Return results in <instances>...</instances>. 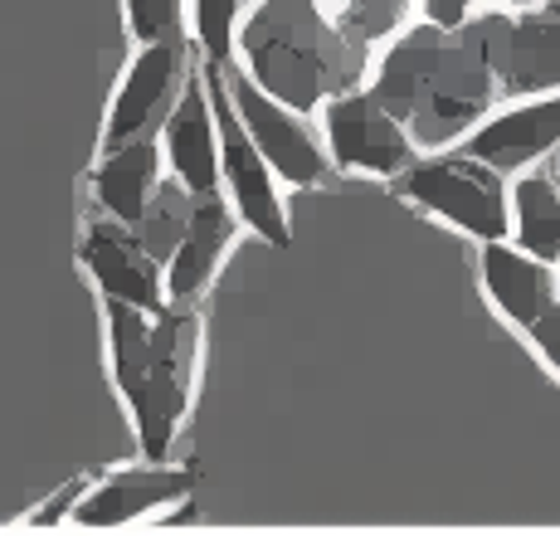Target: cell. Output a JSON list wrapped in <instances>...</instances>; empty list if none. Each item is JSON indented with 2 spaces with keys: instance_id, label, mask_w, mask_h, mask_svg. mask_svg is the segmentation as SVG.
<instances>
[{
  "instance_id": "obj_1",
  "label": "cell",
  "mask_w": 560,
  "mask_h": 536,
  "mask_svg": "<svg viewBox=\"0 0 560 536\" xmlns=\"http://www.w3.org/2000/svg\"><path fill=\"white\" fill-rule=\"evenodd\" d=\"M371 93L409 127L415 147H444L488 113L498 79L472 25H415L385 49Z\"/></svg>"
},
{
  "instance_id": "obj_2",
  "label": "cell",
  "mask_w": 560,
  "mask_h": 536,
  "mask_svg": "<svg viewBox=\"0 0 560 536\" xmlns=\"http://www.w3.org/2000/svg\"><path fill=\"white\" fill-rule=\"evenodd\" d=\"M240 49L244 73L298 113H317L327 98L357 89L365 73V45L327 20L322 0H254Z\"/></svg>"
},
{
  "instance_id": "obj_3",
  "label": "cell",
  "mask_w": 560,
  "mask_h": 536,
  "mask_svg": "<svg viewBox=\"0 0 560 536\" xmlns=\"http://www.w3.org/2000/svg\"><path fill=\"white\" fill-rule=\"evenodd\" d=\"M200 366V317L190 303H166L152 317V347L137 371V381L122 391V405L132 415V429L142 439V458H166L176 444V429L190 410Z\"/></svg>"
},
{
  "instance_id": "obj_4",
  "label": "cell",
  "mask_w": 560,
  "mask_h": 536,
  "mask_svg": "<svg viewBox=\"0 0 560 536\" xmlns=\"http://www.w3.org/2000/svg\"><path fill=\"white\" fill-rule=\"evenodd\" d=\"M395 190H400L409 206L429 210L434 220L454 224V230H463L478 244L512 240V206H508L502 171L468 156L463 147L424 156V161L415 156L400 176H395Z\"/></svg>"
},
{
  "instance_id": "obj_5",
  "label": "cell",
  "mask_w": 560,
  "mask_h": 536,
  "mask_svg": "<svg viewBox=\"0 0 560 536\" xmlns=\"http://www.w3.org/2000/svg\"><path fill=\"white\" fill-rule=\"evenodd\" d=\"M200 79H205V93H210V107H214V127H220V176H224V186H230L234 214H240V224H249L264 244L288 249L293 230H288V210H283V200H278V176L264 161V152L254 147V137L244 132L240 113H234L230 89H224V63L205 59Z\"/></svg>"
},
{
  "instance_id": "obj_6",
  "label": "cell",
  "mask_w": 560,
  "mask_h": 536,
  "mask_svg": "<svg viewBox=\"0 0 560 536\" xmlns=\"http://www.w3.org/2000/svg\"><path fill=\"white\" fill-rule=\"evenodd\" d=\"M196 73V49H190L186 30L176 35H161L152 45L137 49V59L127 63L122 83L113 93V107H107L103 123V152L107 147H122L132 137H147L166 123L171 103L180 98V89Z\"/></svg>"
},
{
  "instance_id": "obj_7",
  "label": "cell",
  "mask_w": 560,
  "mask_h": 536,
  "mask_svg": "<svg viewBox=\"0 0 560 536\" xmlns=\"http://www.w3.org/2000/svg\"><path fill=\"white\" fill-rule=\"evenodd\" d=\"M224 89H230V103H234V113H240L244 132L254 137V147L264 152V161L273 166L278 180H288V186H322V180H327L331 156H327V147L317 142V132L303 123L307 113L278 103L273 93L258 89L249 73L230 69V59H224Z\"/></svg>"
},
{
  "instance_id": "obj_8",
  "label": "cell",
  "mask_w": 560,
  "mask_h": 536,
  "mask_svg": "<svg viewBox=\"0 0 560 536\" xmlns=\"http://www.w3.org/2000/svg\"><path fill=\"white\" fill-rule=\"evenodd\" d=\"M322 137L341 171L361 176H400L415 161V137L371 89H347L322 103Z\"/></svg>"
},
{
  "instance_id": "obj_9",
  "label": "cell",
  "mask_w": 560,
  "mask_h": 536,
  "mask_svg": "<svg viewBox=\"0 0 560 536\" xmlns=\"http://www.w3.org/2000/svg\"><path fill=\"white\" fill-rule=\"evenodd\" d=\"M488 49L498 93H532V89H560V0L532 5L522 15L488 10L472 20Z\"/></svg>"
},
{
  "instance_id": "obj_10",
  "label": "cell",
  "mask_w": 560,
  "mask_h": 536,
  "mask_svg": "<svg viewBox=\"0 0 560 536\" xmlns=\"http://www.w3.org/2000/svg\"><path fill=\"white\" fill-rule=\"evenodd\" d=\"M79 264L89 268V278L98 283L103 298L132 303L142 313H161L171 303L166 298V268L152 259V249L142 244V234L132 224L113 220V214H93L79 234Z\"/></svg>"
},
{
  "instance_id": "obj_11",
  "label": "cell",
  "mask_w": 560,
  "mask_h": 536,
  "mask_svg": "<svg viewBox=\"0 0 560 536\" xmlns=\"http://www.w3.org/2000/svg\"><path fill=\"white\" fill-rule=\"evenodd\" d=\"M190 488H196L190 468H176V464H166V458H142V464L113 468L107 478L89 482L83 498L73 502L69 522L73 527H93V532L127 527V522H142V517H152V512L171 508V502H180Z\"/></svg>"
},
{
  "instance_id": "obj_12",
  "label": "cell",
  "mask_w": 560,
  "mask_h": 536,
  "mask_svg": "<svg viewBox=\"0 0 560 536\" xmlns=\"http://www.w3.org/2000/svg\"><path fill=\"white\" fill-rule=\"evenodd\" d=\"M560 147V89L541 93V98H526L508 107V113L478 117L472 132L463 137V152L488 161L492 171H532L546 152Z\"/></svg>"
},
{
  "instance_id": "obj_13",
  "label": "cell",
  "mask_w": 560,
  "mask_h": 536,
  "mask_svg": "<svg viewBox=\"0 0 560 536\" xmlns=\"http://www.w3.org/2000/svg\"><path fill=\"white\" fill-rule=\"evenodd\" d=\"M161 161L190 196L220 190V127H214V107L200 73H190V83L161 123Z\"/></svg>"
},
{
  "instance_id": "obj_14",
  "label": "cell",
  "mask_w": 560,
  "mask_h": 536,
  "mask_svg": "<svg viewBox=\"0 0 560 536\" xmlns=\"http://www.w3.org/2000/svg\"><path fill=\"white\" fill-rule=\"evenodd\" d=\"M478 273L488 288L492 307L512 322L516 331H532L546 317V307L560 298L556 264L532 259L526 249H516L512 240H492L478 249Z\"/></svg>"
},
{
  "instance_id": "obj_15",
  "label": "cell",
  "mask_w": 560,
  "mask_h": 536,
  "mask_svg": "<svg viewBox=\"0 0 560 536\" xmlns=\"http://www.w3.org/2000/svg\"><path fill=\"white\" fill-rule=\"evenodd\" d=\"M234 234H240V214H234L230 200H224L220 190H214V196H196L186 234H180L176 254L166 259V298L171 303H196L205 288L214 283Z\"/></svg>"
},
{
  "instance_id": "obj_16",
  "label": "cell",
  "mask_w": 560,
  "mask_h": 536,
  "mask_svg": "<svg viewBox=\"0 0 560 536\" xmlns=\"http://www.w3.org/2000/svg\"><path fill=\"white\" fill-rule=\"evenodd\" d=\"M161 186V137L147 132V137H132L122 147H107L103 161L93 166V200H98L103 214L113 220L132 224L147 214Z\"/></svg>"
},
{
  "instance_id": "obj_17",
  "label": "cell",
  "mask_w": 560,
  "mask_h": 536,
  "mask_svg": "<svg viewBox=\"0 0 560 536\" xmlns=\"http://www.w3.org/2000/svg\"><path fill=\"white\" fill-rule=\"evenodd\" d=\"M512 206V244L532 259L560 268V186L556 171H522L508 190Z\"/></svg>"
},
{
  "instance_id": "obj_18",
  "label": "cell",
  "mask_w": 560,
  "mask_h": 536,
  "mask_svg": "<svg viewBox=\"0 0 560 536\" xmlns=\"http://www.w3.org/2000/svg\"><path fill=\"white\" fill-rule=\"evenodd\" d=\"M190 210H196V196H190L176 176H161L152 206H147L142 220H137V234H142V244L152 249V259H161V268H166V259L176 254L180 234H186V224H190Z\"/></svg>"
},
{
  "instance_id": "obj_19",
  "label": "cell",
  "mask_w": 560,
  "mask_h": 536,
  "mask_svg": "<svg viewBox=\"0 0 560 536\" xmlns=\"http://www.w3.org/2000/svg\"><path fill=\"white\" fill-rule=\"evenodd\" d=\"M240 5L244 0H190V35L205 59H230L234 54V30H240Z\"/></svg>"
},
{
  "instance_id": "obj_20",
  "label": "cell",
  "mask_w": 560,
  "mask_h": 536,
  "mask_svg": "<svg viewBox=\"0 0 560 536\" xmlns=\"http://www.w3.org/2000/svg\"><path fill=\"white\" fill-rule=\"evenodd\" d=\"M122 15H127V35L137 45H152L161 35H176L186 30V0H122Z\"/></svg>"
},
{
  "instance_id": "obj_21",
  "label": "cell",
  "mask_w": 560,
  "mask_h": 536,
  "mask_svg": "<svg viewBox=\"0 0 560 536\" xmlns=\"http://www.w3.org/2000/svg\"><path fill=\"white\" fill-rule=\"evenodd\" d=\"M526 337H532V347L541 351V361H546V366H551V371L560 375V298H556L551 307H546V317L536 322V327L526 331Z\"/></svg>"
},
{
  "instance_id": "obj_22",
  "label": "cell",
  "mask_w": 560,
  "mask_h": 536,
  "mask_svg": "<svg viewBox=\"0 0 560 536\" xmlns=\"http://www.w3.org/2000/svg\"><path fill=\"white\" fill-rule=\"evenodd\" d=\"M83 488H89V478H73L69 488H63V492H54V498L45 502V508H35L25 522H30V527H54V522H63V517H69V512H73V502L83 498Z\"/></svg>"
},
{
  "instance_id": "obj_23",
  "label": "cell",
  "mask_w": 560,
  "mask_h": 536,
  "mask_svg": "<svg viewBox=\"0 0 560 536\" xmlns=\"http://www.w3.org/2000/svg\"><path fill=\"white\" fill-rule=\"evenodd\" d=\"M478 0H424V20L429 25H444V30H458L463 20L472 15Z\"/></svg>"
},
{
  "instance_id": "obj_24",
  "label": "cell",
  "mask_w": 560,
  "mask_h": 536,
  "mask_svg": "<svg viewBox=\"0 0 560 536\" xmlns=\"http://www.w3.org/2000/svg\"><path fill=\"white\" fill-rule=\"evenodd\" d=\"M492 5H508V10H532V5H546V0H492Z\"/></svg>"
},
{
  "instance_id": "obj_25",
  "label": "cell",
  "mask_w": 560,
  "mask_h": 536,
  "mask_svg": "<svg viewBox=\"0 0 560 536\" xmlns=\"http://www.w3.org/2000/svg\"><path fill=\"white\" fill-rule=\"evenodd\" d=\"M556 186H560V171H556Z\"/></svg>"
}]
</instances>
